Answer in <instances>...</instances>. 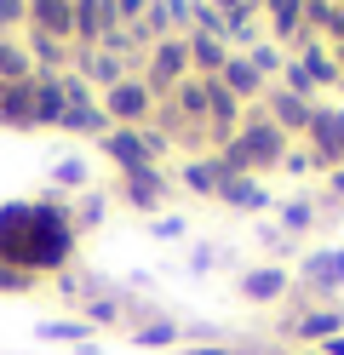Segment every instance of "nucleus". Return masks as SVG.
Listing matches in <instances>:
<instances>
[{
    "mask_svg": "<svg viewBox=\"0 0 344 355\" xmlns=\"http://www.w3.org/2000/svg\"><path fill=\"white\" fill-rule=\"evenodd\" d=\"M69 252V224L52 207H6L0 212V258L6 263H29L46 270Z\"/></svg>",
    "mask_w": 344,
    "mask_h": 355,
    "instance_id": "nucleus-1",
    "label": "nucleus"
},
{
    "mask_svg": "<svg viewBox=\"0 0 344 355\" xmlns=\"http://www.w3.org/2000/svg\"><path fill=\"white\" fill-rule=\"evenodd\" d=\"M275 286H281L275 275H252V281H247V293H275Z\"/></svg>",
    "mask_w": 344,
    "mask_h": 355,
    "instance_id": "nucleus-2",
    "label": "nucleus"
},
{
    "mask_svg": "<svg viewBox=\"0 0 344 355\" xmlns=\"http://www.w3.org/2000/svg\"><path fill=\"white\" fill-rule=\"evenodd\" d=\"M338 355H344V344H338Z\"/></svg>",
    "mask_w": 344,
    "mask_h": 355,
    "instance_id": "nucleus-3",
    "label": "nucleus"
}]
</instances>
